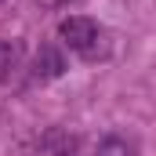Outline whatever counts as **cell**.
I'll return each instance as SVG.
<instances>
[{"label":"cell","instance_id":"6da1fadb","mask_svg":"<svg viewBox=\"0 0 156 156\" xmlns=\"http://www.w3.org/2000/svg\"><path fill=\"white\" fill-rule=\"evenodd\" d=\"M58 37L66 40L73 51H80V55H94L98 26H94L91 18H83V15H69V18H62V26H58Z\"/></svg>","mask_w":156,"mask_h":156},{"label":"cell","instance_id":"7a4b0ae2","mask_svg":"<svg viewBox=\"0 0 156 156\" xmlns=\"http://www.w3.org/2000/svg\"><path fill=\"white\" fill-rule=\"evenodd\" d=\"M66 73V58H62V51L58 47H51V44H44L37 51V58H33V76L37 80H55Z\"/></svg>","mask_w":156,"mask_h":156},{"label":"cell","instance_id":"3957f363","mask_svg":"<svg viewBox=\"0 0 156 156\" xmlns=\"http://www.w3.org/2000/svg\"><path fill=\"white\" fill-rule=\"evenodd\" d=\"M98 156H134V149H131L123 138H116V134H113V138H105V142L98 145Z\"/></svg>","mask_w":156,"mask_h":156},{"label":"cell","instance_id":"277c9868","mask_svg":"<svg viewBox=\"0 0 156 156\" xmlns=\"http://www.w3.org/2000/svg\"><path fill=\"white\" fill-rule=\"evenodd\" d=\"M15 62H18V47L7 44V40H0V80L15 69Z\"/></svg>","mask_w":156,"mask_h":156}]
</instances>
